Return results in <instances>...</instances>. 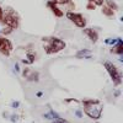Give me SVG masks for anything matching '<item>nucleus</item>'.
Segmentation results:
<instances>
[{"label": "nucleus", "instance_id": "dca6fc26", "mask_svg": "<svg viewBox=\"0 0 123 123\" xmlns=\"http://www.w3.org/2000/svg\"><path fill=\"white\" fill-rule=\"evenodd\" d=\"M86 7H87V9H89V10H94V9H95V7H96V5H94V4H92V3H89V4H87V6H86Z\"/></svg>", "mask_w": 123, "mask_h": 123}, {"label": "nucleus", "instance_id": "ddd939ff", "mask_svg": "<svg viewBox=\"0 0 123 123\" xmlns=\"http://www.w3.org/2000/svg\"><path fill=\"white\" fill-rule=\"evenodd\" d=\"M76 57L78 58H80V57H91V53L89 52L87 49H84V50H81V52H79L76 54Z\"/></svg>", "mask_w": 123, "mask_h": 123}, {"label": "nucleus", "instance_id": "9d476101", "mask_svg": "<svg viewBox=\"0 0 123 123\" xmlns=\"http://www.w3.org/2000/svg\"><path fill=\"white\" fill-rule=\"evenodd\" d=\"M111 52L115 53V54H119V55L123 53V43H122V39L121 38H117V46L112 47Z\"/></svg>", "mask_w": 123, "mask_h": 123}, {"label": "nucleus", "instance_id": "39448f33", "mask_svg": "<svg viewBox=\"0 0 123 123\" xmlns=\"http://www.w3.org/2000/svg\"><path fill=\"white\" fill-rule=\"evenodd\" d=\"M67 17L70 20L71 22H74L75 26H78L80 28H84L86 26V20H85V17L81 15V14L73 12V11H68L67 12Z\"/></svg>", "mask_w": 123, "mask_h": 123}, {"label": "nucleus", "instance_id": "f257e3e1", "mask_svg": "<svg viewBox=\"0 0 123 123\" xmlns=\"http://www.w3.org/2000/svg\"><path fill=\"white\" fill-rule=\"evenodd\" d=\"M83 105H84L85 113L90 118L98 119L101 117L102 110H104V105H102L101 101L94 100V98H86V100H83Z\"/></svg>", "mask_w": 123, "mask_h": 123}, {"label": "nucleus", "instance_id": "20e7f679", "mask_svg": "<svg viewBox=\"0 0 123 123\" xmlns=\"http://www.w3.org/2000/svg\"><path fill=\"white\" fill-rule=\"evenodd\" d=\"M105 68L107 70L108 75L111 76L112 81H113V84L115 85H119L121 81H122V76H121V73H119L118 68L113 63H111V62H105Z\"/></svg>", "mask_w": 123, "mask_h": 123}, {"label": "nucleus", "instance_id": "7ed1b4c3", "mask_svg": "<svg viewBox=\"0 0 123 123\" xmlns=\"http://www.w3.org/2000/svg\"><path fill=\"white\" fill-rule=\"evenodd\" d=\"M43 42H47L46 46V53L47 54H53L57 52H60L62 49L65 48V42L62 41L60 38H55V37H48V38H43Z\"/></svg>", "mask_w": 123, "mask_h": 123}, {"label": "nucleus", "instance_id": "f03ea898", "mask_svg": "<svg viewBox=\"0 0 123 123\" xmlns=\"http://www.w3.org/2000/svg\"><path fill=\"white\" fill-rule=\"evenodd\" d=\"M1 22H3L4 26H7L14 31L20 26V17H18V15L15 10L9 7L6 11H4V16H3Z\"/></svg>", "mask_w": 123, "mask_h": 123}, {"label": "nucleus", "instance_id": "2eb2a0df", "mask_svg": "<svg viewBox=\"0 0 123 123\" xmlns=\"http://www.w3.org/2000/svg\"><path fill=\"white\" fill-rule=\"evenodd\" d=\"M89 3H92L94 5L96 6H101V5H104V0H87Z\"/></svg>", "mask_w": 123, "mask_h": 123}, {"label": "nucleus", "instance_id": "423d86ee", "mask_svg": "<svg viewBox=\"0 0 123 123\" xmlns=\"http://www.w3.org/2000/svg\"><path fill=\"white\" fill-rule=\"evenodd\" d=\"M12 50V44L9 39L4 38V37H0V53L4 54V55H10Z\"/></svg>", "mask_w": 123, "mask_h": 123}, {"label": "nucleus", "instance_id": "f3484780", "mask_svg": "<svg viewBox=\"0 0 123 123\" xmlns=\"http://www.w3.org/2000/svg\"><path fill=\"white\" fill-rule=\"evenodd\" d=\"M3 16H4V10H3L1 6H0V22H1V20H3Z\"/></svg>", "mask_w": 123, "mask_h": 123}, {"label": "nucleus", "instance_id": "6e6552de", "mask_svg": "<svg viewBox=\"0 0 123 123\" xmlns=\"http://www.w3.org/2000/svg\"><path fill=\"white\" fill-rule=\"evenodd\" d=\"M47 6L50 9V10H52V12L57 16V17H62V16H63L64 15V12L63 11H62V10L58 7V5L54 3V1H52V0H50V1H48L47 3Z\"/></svg>", "mask_w": 123, "mask_h": 123}, {"label": "nucleus", "instance_id": "9b49d317", "mask_svg": "<svg viewBox=\"0 0 123 123\" xmlns=\"http://www.w3.org/2000/svg\"><path fill=\"white\" fill-rule=\"evenodd\" d=\"M52 1H54L57 5H65L70 10H74L75 9V4L71 1V0H52Z\"/></svg>", "mask_w": 123, "mask_h": 123}, {"label": "nucleus", "instance_id": "0eeeda50", "mask_svg": "<svg viewBox=\"0 0 123 123\" xmlns=\"http://www.w3.org/2000/svg\"><path fill=\"white\" fill-rule=\"evenodd\" d=\"M22 75L28 81H38V79H39L38 71L32 70V69H30V68H25V70L22 71Z\"/></svg>", "mask_w": 123, "mask_h": 123}, {"label": "nucleus", "instance_id": "f8f14e48", "mask_svg": "<svg viewBox=\"0 0 123 123\" xmlns=\"http://www.w3.org/2000/svg\"><path fill=\"white\" fill-rule=\"evenodd\" d=\"M102 14L106 15V16H108V17H112V16L115 15V10L111 9V7L107 6V5H104V6H102Z\"/></svg>", "mask_w": 123, "mask_h": 123}, {"label": "nucleus", "instance_id": "4468645a", "mask_svg": "<svg viewBox=\"0 0 123 123\" xmlns=\"http://www.w3.org/2000/svg\"><path fill=\"white\" fill-rule=\"evenodd\" d=\"M106 5H107V6H110L111 9H113L115 11H116V10L118 9L117 4H116V3H113V1H112V0H106Z\"/></svg>", "mask_w": 123, "mask_h": 123}, {"label": "nucleus", "instance_id": "1a4fd4ad", "mask_svg": "<svg viewBox=\"0 0 123 123\" xmlns=\"http://www.w3.org/2000/svg\"><path fill=\"white\" fill-rule=\"evenodd\" d=\"M84 33L91 39V42H97V39H98V33H97V31H95L94 28H85L84 27Z\"/></svg>", "mask_w": 123, "mask_h": 123}]
</instances>
